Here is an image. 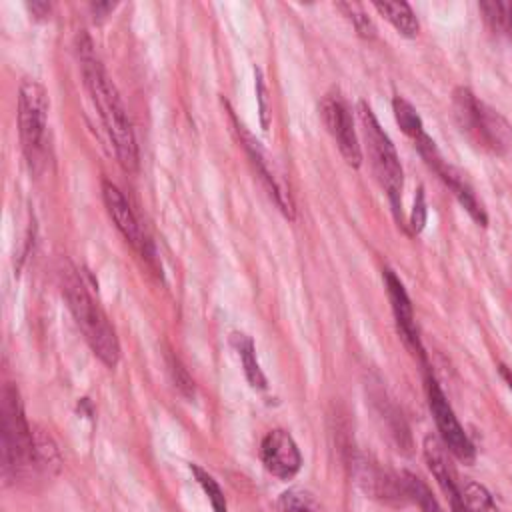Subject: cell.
I'll use <instances>...</instances> for the list:
<instances>
[{"mask_svg": "<svg viewBox=\"0 0 512 512\" xmlns=\"http://www.w3.org/2000/svg\"><path fill=\"white\" fill-rule=\"evenodd\" d=\"M58 278H60L62 296L80 332L84 334V340L88 342V346L100 358L102 364H106L108 368H114L120 360V344L112 324L108 322V316L92 298L86 284L82 282V278L78 276L76 268L70 262L62 264V268L58 270Z\"/></svg>", "mask_w": 512, "mask_h": 512, "instance_id": "obj_2", "label": "cell"}, {"mask_svg": "<svg viewBox=\"0 0 512 512\" xmlns=\"http://www.w3.org/2000/svg\"><path fill=\"white\" fill-rule=\"evenodd\" d=\"M424 222H426V202H424V192H422V188H420L418 194H416L414 210H412V218H410L412 230H414V232H420V230L424 228Z\"/></svg>", "mask_w": 512, "mask_h": 512, "instance_id": "obj_26", "label": "cell"}, {"mask_svg": "<svg viewBox=\"0 0 512 512\" xmlns=\"http://www.w3.org/2000/svg\"><path fill=\"white\" fill-rule=\"evenodd\" d=\"M232 344L236 346V350L240 354V360H242V366H244V374H246V380L250 382V386H254L258 390H264L266 388V376H264V372H262V368L258 364L254 342L246 334L234 332L232 334Z\"/></svg>", "mask_w": 512, "mask_h": 512, "instance_id": "obj_16", "label": "cell"}, {"mask_svg": "<svg viewBox=\"0 0 512 512\" xmlns=\"http://www.w3.org/2000/svg\"><path fill=\"white\" fill-rule=\"evenodd\" d=\"M256 98H258V112H260V124L264 130H268L270 126V106H268V90L262 78V72L256 68Z\"/></svg>", "mask_w": 512, "mask_h": 512, "instance_id": "obj_24", "label": "cell"}, {"mask_svg": "<svg viewBox=\"0 0 512 512\" xmlns=\"http://www.w3.org/2000/svg\"><path fill=\"white\" fill-rule=\"evenodd\" d=\"M278 506L282 512H320L316 498L310 492L300 490V488L284 492L280 496Z\"/></svg>", "mask_w": 512, "mask_h": 512, "instance_id": "obj_20", "label": "cell"}, {"mask_svg": "<svg viewBox=\"0 0 512 512\" xmlns=\"http://www.w3.org/2000/svg\"><path fill=\"white\" fill-rule=\"evenodd\" d=\"M260 458L264 468L280 480L296 476L302 466V454L286 430H270L262 438Z\"/></svg>", "mask_w": 512, "mask_h": 512, "instance_id": "obj_12", "label": "cell"}, {"mask_svg": "<svg viewBox=\"0 0 512 512\" xmlns=\"http://www.w3.org/2000/svg\"><path fill=\"white\" fill-rule=\"evenodd\" d=\"M384 284H386L392 314H394V320H396V326H398V332H400L404 344L410 350H414V354L424 358L418 328H416V322H414V310H412V304H410V298L406 294L404 284L400 282V278L392 270H384Z\"/></svg>", "mask_w": 512, "mask_h": 512, "instance_id": "obj_13", "label": "cell"}, {"mask_svg": "<svg viewBox=\"0 0 512 512\" xmlns=\"http://www.w3.org/2000/svg\"><path fill=\"white\" fill-rule=\"evenodd\" d=\"M462 492V500L470 512H500L490 492L478 482H466Z\"/></svg>", "mask_w": 512, "mask_h": 512, "instance_id": "obj_19", "label": "cell"}, {"mask_svg": "<svg viewBox=\"0 0 512 512\" xmlns=\"http://www.w3.org/2000/svg\"><path fill=\"white\" fill-rule=\"evenodd\" d=\"M414 144H416L420 156L426 160V164H428V166L440 176V180L450 188V192L454 194V198H456V200L462 204V208L472 216V220L478 222L480 226H486V224H488V216H486L482 204L478 202V198H476L472 186L464 180V176H462L456 168H452V166L440 156V152H438L434 140H432L428 134H424V136L418 138Z\"/></svg>", "mask_w": 512, "mask_h": 512, "instance_id": "obj_8", "label": "cell"}, {"mask_svg": "<svg viewBox=\"0 0 512 512\" xmlns=\"http://www.w3.org/2000/svg\"><path fill=\"white\" fill-rule=\"evenodd\" d=\"M402 480L406 486V494L408 498H412L414 502H418L422 512H444L442 506L438 504V500L434 498L432 490L426 486V482L422 478H418L412 472H402Z\"/></svg>", "mask_w": 512, "mask_h": 512, "instance_id": "obj_18", "label": "cell"}, {"mask_svg": "<svg viewBox=\"0 0 512 512\" xmlns=\"http://www.w3.org/2000/svg\"><path fill=\"white\" fill-rule=\"evenodd\" d=\"M374 8L406 38L418 34L420 24L416 14L412 12L410 4L406 2H374Z\"/></svg>", "mask_w": 512, "mask_h": 512, "instance_id": "obj_15", "label": "cell"}, {"mask_svg": "<svg viewBox=\"0 0 512 512\" xmlns=\"http://www.w3.org/2000/svg\"><path fill=\"white\" fill-rule=\"evenodd\" d=\"M424 458H426V464H428L430 472L434 474L436 482L440 484L442 492L450 498V502L456 500L462 492L456 486L454 474H452V470L448 466V458H446L444 446L440 444L438 438H434V436H426L424 438Z\"/></svg>", "mask_w": 512, "mask_h": 512, "instance_id": "obj_14", "label": "cell"}, {"mask_svg": "<svg viewBox=\"0 0 512 512\" xmlns=\"http://www.w3.org/2000/svg\"><path fill=\"white\" fill-rule=\"evenodd\" d=\"M506 6L502 2H482L480 8L484 12V18L488 20V24L496 30V28H506Z\"/></svg>", "mask_w": 512, "mask_h": 512, "instance_id": "obj_25", "label": "cell"}, {"mask_svg": "<svg viewBox=\"0 0 512 512\" xmlns=\"http://www.w3.org/2000/svg\"><path fill=\"white\" fill-rule=\"evenodd\" d=\"M190 470H192L196 482L202 486V490H204V494L208 496V500L212 502L214 512H228V504H226V498H224V494H222L218 482H216L206 470H202V468L196 466V464H190Z\"/></svg>", "mask_w": 512, "mask_h": 512, "instance_id": "obj_21", "label": "cell"}, {"mask_svg": "<svg viewBox=\"0 0 512 512\" xmlns=\"http://www.w3.org/2000/svg\"><path fill=\"white\" fill-rule=\"evenodd\" d=\"M2 472L6 480L12 482H30L38 468L36 456V436L34 426L28 424L20 394L12 384L2 388Z\"/></svg>", "mask_w": 512, "mask_h": 512, "instance_id": "obj_3", "label": "cell"}, {"mask_svg": "<svg viewBox=\"0 0 512 512\" xmlns=\"http://www.w3.org/2000/svg\"><path fill=\"white\" fill-rule=\"evenodd\" d=\"M320 116L330 136L336 140L344 160L350 166L358 168L362 164V148H360L348 106L338 96H326L320 104Z\"/></svg>", "mask_w": 512, "mask_h": 512, "instance_id": "obj_9", "label": "cell"}, {"mask_svg": "<svg viewBox=\"0 0 512 512\" xmlns=\"http://www.w3.org/2000/svg\"><path fill=\"white\" fill-rule=\"evenodd\" d=\"M168 370H170L174 386L180 390V394L186 398H194V380L190 378L188 370L182 366L178 356L168 354Z\"/></svg>", "mask_w": 512, "mask_h": 512, "instance_id": "obj_23", "label": "cell"}, {"mask_svg": "<svg viewBox=\"0 0 512 512\" xmlns=\"http://www.w3.org/2000/svg\"><path fill=\"white\" fill-rule=\"evenodd\" d=\"M28 8H30L32 14L38 16V18H44V16H48V12H50V4H48V2H40V0L30 2Z\"/></svg>", "mask_w": 512, "mask_h": 512, "instance_id": "obj_27", "label": "cell"}, {"mask_svg": "<svg viewBox=\"0 0 512 512\" xmlns=\"http://www.w3.org/2000/svg\"><path fill=\"white\" fill-rule=\"evenodd\" d=\"M102 198L106 204V210L112 218V222L116 224V228L120 230V234L130 242V246L134 250H138L146 260H152V244L146 238L132 206L128 204V200L124 198V194L120 192V188L116 184H112L110 180H102Z\"/></svg>", "mask_w": 512, "mask_h": 512, "instance_id": "obj_10", "label": "cell"}, {"mask_svg": "<svg viewBox=\"0 0 512 512\" xmlns=\"http://www.w3.org/2000/svg\"><path fill=\"white\" fill-rule=\"evenodd\" d=\"M48 94L36 80H22L18 90V132L22 152L36 172L46 158L48 144Z\"/></svg>", "mask_w": 512, "mask_h": 512, "instance_id": "obj_6", "label": "cell"}, {"mask_svg": "<svg viewBox=\"0 0 512 512\" xmlns=\"http://www.w3.org/2000/svg\"><path fill=\"white\" fill-rule=\"evenodd\" d=\"M90 8H92L94 16L104 18V16H108V12H110V10H114V4H110V2H96V4H92Z\"/></svg>", "mask_w": 512, "mask_h": 512, "instance_id": "obj_28", "label": "cell"}, {"mask_svg": "<svg viewBox=\"0 0 512 512\" xmlns=\"http://www.w3.org/2000/svg\"><path fill=\"white\" fill-rule=\"evenodd\" d=\"M454 118L462 132L474 138L482 148L494 154H506L512 148V126L492 106L478 100L468 88L460 86L452 96Z\"/></svg>", "mask_w": 512, "mask_h": 512, "instance_id": "obj_5", "label": "cell"}, {"mask_svg": "<svg viewBox=\"0 0 512 512\" xmlns=\"http://www.w3.org/2000/svg\"><path fill=\"white\" fill-rule=\"evenodd\" d=\"M426 396H428V406H430V412L434 416V422H436V428L440 432L444 446L464 464L474 462V456H476L474 444L470 442L468 434L460 426L452 406L448 404L444 392L440 390V386L432 374H426Z\"/></svg>", "mask_w": 512, "mask_h": 512, "instance_id": "obj_7", "label": "cell"}, {"mask_svg": "<svg viewBox=\"0 0 512 512\" xmlns=\"http://www.w3.org/2000/svg\"><path fill=\"white\" fill-rule=\"evenodd\" d=\"M356 110H358V120L362 126V134H364V142L368 148V158H370L372 170L390 200L396 220L400 222L402 220L404 172L400 166L398 152H396L390 136L384 132L378 118L374 116L372 108L364 100L358 102Z\"/></svg>", "mask_w": 512, "mask_h": 512, "instance_id": "obj_4", "label": "cell"}, {"mask_svg": "<svg viewBox=\"0 0 512 512\" xmlns=\"http://www.w3.org/2000/svg\"><path fill=\"white\" fill-rule=\"evenodd\" d=\"M228 112H230L232 126H234V130H236L238 138H240V144H242L244 150L248 152V156H250V160H252L256 172L260 174V180H262L264 186L268 188V192H270V196L274 198L276 206L284 212V216L294 218V204H292V200H290V194H288V192L284 190V186L280 184V180H278L274 168H272L270 162H268V156H266L264 148H262L260 142L246 130V126L234 116V112H232V110H228Z\"/></svg>", "mask_w": 512, "mask_h": 512, "instance_id": "obj_11", "label": "cell"}, {"mask_svg": "<svg viewBox=\"0 0 512 512\" xmlns=\"http://www.w3.org/2000/svg\"><path fill=\"white\" fill-rule=\"evenodd\" d=\"M500 374H502V378L506 380V384H508V388L512 390V372L506 368V366H500Z\"/></svg>", "mask_w": 512, "mask_h": 512, "instance_id": "obj_30", "label": "cell"}, {"mask_svg": "<svg viewBox=\"0 0 512 512\" xmlns=\"http://www.w3.org/2000/svg\"><path fill=\"white\" fill-rule=\"evenodd\" d=\"M506 30H508L510 36H512V2L506 6Z\"/></svg>", "mask_w": 512, "mask_h": 512, "instance_id": "obj_31", "label": "cell"}, {"mask_svg": "<svg viewBox=\"0 0 512 512\" xmlns=\"http://www.w3.org/2000/svg\"><path fill=\"white\" fill-rule=\"evenodd\" d=\"M78 58L86 90L112 140L116 158L126 172H134L138 168V146L128 112L86 34L78 36Z\"/></svg>", "mask_w": 512, "mask_h": 512, "instance_id": "obj_1", "label": "cell"}, {"mask_svg": "<svg viewBox=\"0 0 512 512\" xmlns=\"http://www.w3.org/2000/svg\"><path fill=\"white\" fill-rule=\"evenodd\" d=\"M392 110H394V118H396L398 126L402 128V132L406 136H410L414 142L426 134L420 114L416 112V108L406 98L396 96L392 100Z\"/></svg>", "mask_w": 512, "mask_h": 512, "instance_id": "obj_17", "label": "cell"}, {"mask_svg": "<svg viewBox=\"0 0 512 512\" xmlns=\"http://www.w3.org/2000/svg\"><path fill=\"white\" fill-rule=\"evenodd\" d=\"M450 504H452V512H470V510L466 508L464 500H462V494H460L456 500H452Z\"/></svg>", "mask_w": 512, "mask_h": 512, "instance_id": "obj_29", "label": "cell"}, {"mask_svg": "<svg viewBox=\"0 0 512 512\" xmlns=\"http://www.w3.org/2000/svg\"><path fill=\"white\" fill-rule=\"evenodd\" d=\"M336 8L352 22L354 30L362 36V38H374L376 36V28L372 24V20L366 16L364 8L356 2H338Z\"/></svg>", "mask_w": 512, "mask_h": 512, "instance_id": "obj_22", "label": "cell"}]
</instances>
